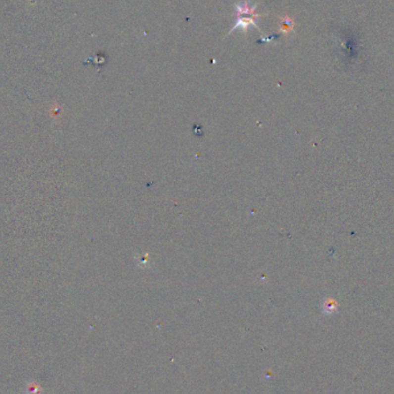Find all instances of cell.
Returning a JSON list of instances; mask_svg holds the SVG:
<instances>
[{
  "label": "cell",
  "mask_w": 394,
  "mask_h": 394,
  "mask_svg": "<svg viewBox=\"0 0 394 394\" xmlns=\"http://www.w3.org/2000/svg\"><path fill=\"white\" fill-rule=\"evenodd\" d=\"M261 16L262 15H259V14H258V15H241V16H237L238 17L237 22H235L233 28H232V29L230 30V33H228V35H230L231 33H233V31L237 30V29H241L245 34H247V31H248V29L250 27H256L257 29H259V28L257 27V23H256V20H257L258 17H261Z\"/></svg>",
  "instance_id": "6da1fadb"
},
{
  "label": "cell",
  "mask_w": 394,
  "mask_h": 394,
  "mask_svg": "<svg viewBox=\"0 0 394 394\" xmlns=\"http://www.w3.org/2000/svg\"><path fill=\"white\" fill-rule=\"evenodd\" d=\"M235 7V15L241 16V15H258V14L255 13L256 10V5L250 6L248 1H244L241 3H237Z\"/></svg>",
  "instance_id": "7a4b0ae2"
},
{
  "label": "cell",
  "mask_w": 394,
  "mask_h": 394,
  "mask_svg": "<svg viewBox=\"0 0 394 394\" xmlns=\"http://www.w3.org/2000/svg\"><path fill=\"white\" fill-rule=\"evenodd\" d=\"M42 392H43V389H42V386L37 382L31 381L27 383L24 394H42Z\"/></svg>",
  "instance_id": "3957f363"
},
{
  "label": "cell",
  "mask_w": 394,
  "mask_h": 394,
  "mask_svg": "<svg viewBox=\"0 0 394 394\" xmlns=\"http://www.w3.org/2000/svg\"><path fill=\"white\" fill-rule=\"evenodd\" d=\"M337 308H338L337 302L331 300V298H329V300L324 303V311L326 314H332V312L337 310Z\"/></svg>",
  "instance_id": "277c9868"
}]
</instances>
